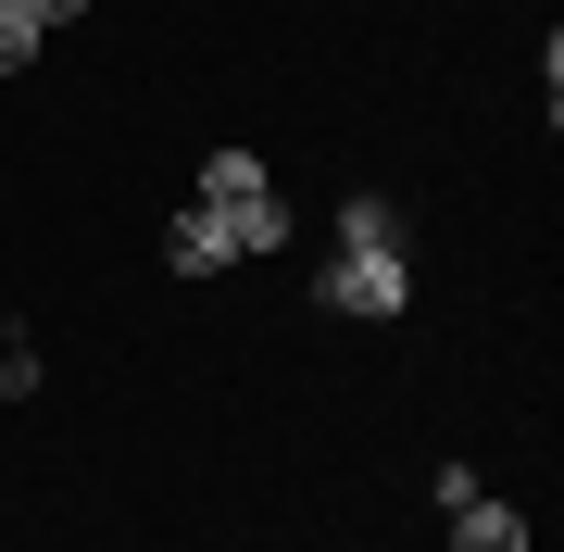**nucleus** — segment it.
<instances>
[{
    "mask_svg": "<svg viewBox=\"0 0 564 552\" xmlns=\"http://www.w3.org/2000/svg\"><path fill=\"white\" fill-rule=\"evenodd\" d=\"M314 302H326V314H351V327H389V314L414 302V277H402V251H326Z\"/></svg>",
    "mask_w": 564,
    "mask_h": 552,
    "instance_id": "obj_1",
    "label": "nucleus"
},
{
    "mask_svg": "<svg viewBox=\"0 0 564 552\" xmlns=\"http://www.w3.org/2000/svg\"><path fill=\"white\" fill-rule=\"evenodd\" d=\"M440 515H452V552H527V515L489 502V490H464V502H440Z\"/></svg>",
    "mask_w": 564,
    "mask_h": 552,
    "instance_id": "obj_2",
    "label": "nucleus"
},
{
    "mask_svg": "<svg viewBox=\"0 0 564 552\" xmlns=\"http://www.w3.org/2000/svg\"><path fill=\"white\" fill-rule=\"evenodd\" d=\"M163 264H176V277H226V264H239V251H226V214L188 202L176 226H163Z\"/></svg>",
    "mask_w": 564,
    "mask_h": 552,
    "instance_id": "obj_3",
    "label": "nucleus"
},
{
    "mask_svg": "<svg viewBox=\"0 0 564 552\" xmlns=\"http://www.w3.org/2000/svg\"><path fill=\"white\" fill-rule=\"evenodd\" d=\"M276 239H289V202H276V188L226 202V251H276Z\"/></svg>",
    "mask_w": 564,
    "mask_h": 552,
    "instance_id": "obj_4",
    "label": "nucleus"
},
{
    "mask_svg": "<svg viewBox=\"0 0 564 552\" xmlns=\"http://www.w3.org/2000/svg\"><path fill=\"white\" fill-rule=\"evenodd\" d=\"M251 188H263V164H251V151H214V164L188 176V202H202V214H226V202H251Z\"/></svg>",
    "mask_w": 564,
    "mask_h": 552,
    "instance_id": "obj_5",
    "label": "nucleus"
},
{
    "mask_svg": "<svg viewBox=\"0 0 564 552\" xmlns=\"http://www.w3.org/2000/svg\"><path fill=\"white\" fill-rule=\"evenodd\" d=\"M339 251H402V226H389V202H351V214H339Z\"/></svg>",
    "mask_w": 564,
    "mask_h": 552,
    "instance_id": "obj_6",
    "label": "nucleus"
},
{
    "mask_svg": "<svg viewBox=\"0 0 564 552\" xmlns=\"http://www.w3.org/2000/svg\"><path fill=\"white\" fill-rule=\"evenodd\" d=\"M25 63H39V13H13V0H0V76H25Z\"/></svg>",
    "mask_w": 564,
    "mask_h": 552,
    "instance_id": "obj_7",
    "label": "nucleus"
},
{
    "mask_svg": "<svg viewBox=\"0 0 564 552\" xmlns=\"http://www.w3.org/2000/svg\"><path fill=\"white\" fill-rule=\"evenodd\" d=\"M25 13H39V39H51V25H76V13H88V0H25Z\"/></svg>",
    "mask_w": 564,
    "mask_h": 552,
    "instance_id": "obj_8",
    "label": "nucleus"
}]
</instances>
